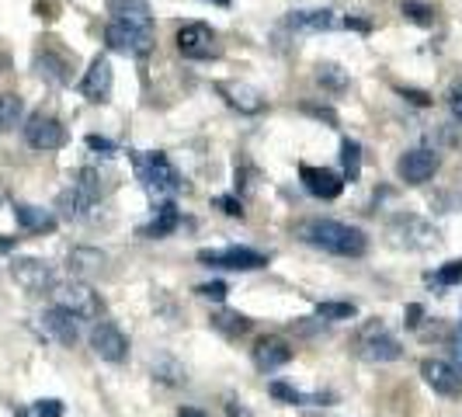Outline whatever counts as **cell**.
Returning <instances> with one entry per match:
<instances>
[{
    "mask_svg": "<svg viewBox=\"0 0 462 417\" xmlns=\"http://www.w3.org/2000/svg\"><path fill=\"white\" fill-rule=\"evenodd\" d=\"M302 240L337 257H362L369 251V236L358 227H347V223H337V219H310L302 227Z\"/></svg>",
    "mask_w": 462,
    "mask_h": 417,
    "instance_id": "cell-1",
    "label": "cell"
},
{
    "mask_svg": "<svg viewBox=\"0 0 462 417\" xmlns=\"http://www.w3.org/2000/svg\"><path fill=\"white\" fill-rule=\"evenodd\" d=\"M136 161V174L143 188L150 191V195H178L185 181H181V174H178V167L167 161V153H136L133 157Z\"/></svg>",
    "mask_w": 462,
    "mask_h": 417,
    "instance_id": "cell-2",
    "label": "cell"
},
{
    "mask_svg": "<svg viewBox=\"0 0 462 417\" xmlns=\"http://www.w3.org/2000/svg\"><path fill=\"white\" fill-rule=\"evenodd\" d=\"M97 199H101V181H97V171L88 167V171L77 174L73 185L56 195V208H60L63 219H84L97 206Z\"/></svg>",
    "mask_w": 462,
    "mask_h": 417,
    "instance_id": "cell-3",
    "label": "cell"
},
{
    "mask_svg": "<svg viewBox=\"0 0 462 417\" xmlns=\"http://www.w3.org/2000/svg\"><path fill=\"white\" fill-rule=\"evenodd\" d=\"M355 351H358L365 362H372V366H386V362H396V358L403 355L400 341L383 327V320H369V324L358 327Z\"/></svg>",
    "mask_w": 462,
    "mask_h": 417,
    "instance_id": "cell-4",
    "label": "cell"
},
{
    "mask_svg": "<svg viewBox=\"0 0 462 417\" xmlns=\"http://www.w3.org/2000/svg\"><path fill=\"white\" fill-rule=\"evenodd\" d=\"M52 296H56V306H63L67 313H73L77 320H97L101 313H105V302L101 296L94 292L88 282H63V285H56L52 289Z\"/></svg>",
    "mask_w": 462,
    "mask_h": 417,
    "instance_id": "cell-5",
    "label": "cell"
},
{
    "mask_svg": "<svg viewBox=\"0 0 462 417\" xmlns=\"http://www.w3.org/2000/svg\"><path fill=\"white\" fill-rule=\"evenodd\" d=\"M11 278L22 285L24 292H32V296L56 289V272L42 257H14L11 261Z\"/></svg>",
    "mask_w": 462,
    "mask_h": 417,
    "instance_id": "cell-6",
    "label": "cell"
},
{
    "mask_svg": "<svg viewBox=\"0 0 462 417\" xmlns=\"http://www.w3.org/2000/svg\"><path fill=\"white\" fill-rule=\"evenodd\" d=\"M24 143L32 150H60L67 146V125L60 118L46 116V112H35V116L24 122Z\"/></svg>",
    "mask_w": 462,
    "mask_h": 417,
    "instance_id": "cell-7",
    "label": "cell"
},
{
    "mask_svg": "<svg viewBox=\"0 0 462 417\" xmlns=\"http://www.w3.org/2000/svg\"><path fill=\"white\" fill-rule=\"evenodd\" d=\"M174 42H178V52L185 56V60H212L219 49H216V32L202 22H188L178 28V35H174Z\"/></svg>",
    "mask_w": 462,
    "mask_h": 417,
    "instance_id": "cell-8",
    "label": "cell"
},
{
    "mask_svg": "<svg viewBox=\"0 0 462 417\" xmlns=\"http://www.w3.org/2000/svg\"><path fill=\"white\" fill-rule=\"evenodd\" d=\"M441 167V157L435 150H428V146H417V150H407L400 163H396V174H400V181H407V185H424V181H431L435 174H439Z\"/></svg>",
    "mask_w": 462,
    "mask_h": 417,
    "instance_id": "cell-9",
    "label": "cell"
},
{
    "mask_svg": "<svg viewBox=\"0 0 462 417\" xmlns=\"http://www.w3.org/2000/svg\"><path fill=\"white\" fill-rule=\"evenodd\" d=\"M199 261L208 268H230V272H257L268 264V257L251 247H223V251H199Z\"/></svg>",
    "mask_w": 462,
    "mask_h": 417,
    "instance_id": "cell-10",
    "label": "cell"
},
{
    "mask_svg": "<svg viewBox=\"0 0 462 417\" xmlns=\"http://www.w3.org/2000/svg\"><path fill=\"white\" fill-rule=\"evenodd\" d=\"M91 348L97 358L105 362H125L129 358V338L122 334V327H116L112 320H97L91 327Z\"/></svg>",
    "mask_w": 462,
    "mask_h": 417,
    "instance_id": "cell-11",
    "label": "cell"
},
{
    "mask_svg": "<svg viewBox=\"0 0 462 417\" xmlns=\"http://www.w3.org/2000/svg\"><path fill=\"white\" fill-rule=\"evenodd\" d=\"M105 42H108V49L125 52V56H146L153 49V32H143V28H133V24L122 22H108Z\"/></svg>",
    "mask_w": 462,
    "mask_h": 417,
    "instance_id": "cell-12",
    "label": "cell"
},
{
    "mask_svg": "<svg viewBox=\"0 0 462 417\" xmlns=\"http://www.w3.org/2000/svg\"><path fill=\"white\" fill-rule=\"evenodd\" d=\"M390 236L403 247H414V251H424V247H435L439 244V230H431L424 219L417 216H396L390 223Z\"/></svg>",
    "mask_w": 462,
    "mask_h": 417,
    "instance_id": "cell-13",
    "label": "cell"
},
{
    "mask_svg": "<svg viewBox=\"0 0 462 417\" xmlns=\"http://www.w3.org/2000/svg\"><path fill=\"white\" fill-rule=\"evenodd\" d=\"M112 88H116V73H112V63L105 56H94L91 70L84 73L80 80V94L91 101V105H105L112 97Z\"/></svg>",
    "mask_w": 462,
    "mask_h": 417,
    "instance_id": "cell-14",
    "label": "cell"
},
{
    "mask_svg": "<svg viewBox=\"0 0 462 417\" xmlns=\"http://www.w3.org/2000/svg\"><path fill=\"white\" fill-rule=\"evenodd\" d=\"M300 181L302 188L313 195V199H337L345 191V178L337 171H327V167H313V163H302L300 167Z\"/></svg>",
    "mask_w": 462,
    "mask_h": 417,
    "instance_id": "cell-15",
    "label": "cell"
},
{
    "mask_svg": "<svg viewBox=\"0 0 462 417\" xmlns=\"http://www.w3.org/2000/svg\"><path fill=\"white\" fill-rule=\"evenodd\" d=\"M420 375H424V383L439 396H462V375L456 372V366H448L441 358H424L420 362Z\"/></svg>",
    "mask_w": 462,
    "mask_h": 417,
    "instance_id": "cell-16",
    "label": "cell"
},
{
    "mask_svg": "<svg viewBox=\"0 0 462 417\" xmlns=\"http://www.w3.org/2000/svg\"><path fill=\"white\" fill-rule=\"evenodd\" d=\"M216 94L219 97H226V105L236 108V112H244V116H257V112H264V94L251 88V84H236V80H219L216 84Z\"/></svg>",
    "mask_w": 462,
    "mask_h": 417,
    "instance_id": "cell-17",
    "label": "cell"
},
{
    "mask_svg": "<svg viewBox=\"0 0 462 417\" xmlns=\"http://www.w3.org/2000/svg\"><path fill=\"white\" fill-rule=\"evenodd\" d=\"M289 362H292V345L285 338L268 334V338H261L254 345V366L261 372H275L282 366H289Z\"/></svg>",
    "mask_w": 462,
    "mask_h": 417,
    "instance_id": "cell-18",
    "label": "cell"
},
{
    "mask_svg": "<svg viewBox=\"0 0 462 417\" xmlns=\"http://www.w3.org/2000/svg\"><path fill=\"white\" fill-rule=\"evenodd\" d=\"M42 327H46V334L52 341H60L63 348H73L80 341V324H77V317L67 313L63 306H52L42 313Z\"/></svg>",
    "mask_w": 462,
    "mask_h": 417,
    "instance_id": "cell-19",
    "label": "cell"
},
{
    "mask_svg": "<svg viewBox=\"0 0 462 417\" xmlns=\"http://www.w3.org/2000/svg\"><path fill=\"white\" fill-rule=\"evenodd\" d=\"M108 11H112V22L133 24V28H143V32H153V11H150L146 0H112Z\"/></svg>",
    "mask_w": 462,
    "mask_h": 417,
    "instance_id": "cell-20",
    "label": "cell"
},
{
    "mask_svg": "<svg viewBox=\"0 0 462 417\" xmlns=\"http://www.w3.org/2000/svg\"><path fill=\"white\" fill-rule=\"evenodd\" d=\"M105 261L108 257H105V251H97V247H73L67 255V268L77 282H88V278L97 275L105 268Z\"/></svg>",
    "mask_w": 462,
    "mask_h": 417,
    "instance_id": "cell-21",
    "label": "cell"
},
{
    "mask_svg": "<svg viewBox=\"0 0 462 417\" xmlns=\"http://www.w3.org/2000/svg\"><path fill=\"white\" fill-rule=\"evenodd\" d=\"M35 73H39L46 84H56V88H63V84H69V60L56 56L52 49H42V52L35 56Z\"/></svg>",
    "mask_w": 462,
    "mask_h": 417,
    "instance_id": "cell-22",
    "label": "cell"
},
{
    "mask_svg": "<svg viewBox=\"0 0 462 417\" xmlns=\"http://www.w3.org/2000/svg\"><path fill=\"white\" fill-rule=\"evenodd\" d=\"M14 216H18V227L28 233H52L56 230V216L42 206H28V202H18L14 206Z\"/></svg>",
    "mask_w": 462,
    "mask_h": 417,
    "instance_id": "cell-23",
    "label": "cell"
},
{
    "mask_svg": "<svg viewBox=\"0 0 462 417\" xmlns=\"http://www.w3.org/2000/svg\"><path fill=\"white\" fill-rule=\"evenodd\" d=\"M285 24L296 28V32H327V28L337 24V18H334V11L320 7V11H292V14L285 18Z\"/></svg>",
    "mask_w": 462,
    "mask_h": 417,
    "instance_id": "cell-24",
    "label": "cell"
},
{
    "mask_svg": "<svg viewBox=\"0 0 462 417\" xmlns=\"http://www.w3.org/2000/svg\"><path fill=\"white\" fill-rule=\"evenodd\" d=\"M178 227H181V212H178L174 202H167V206H161L157 219H153V223H146V227L139 230V236H146V240H161V236L174 233Z\"/></svg>",
    "mask_w": 462,
    "mask_h": 417,
    "instance_id": "cell-25",
    "label": "cell"
},
{
    "mask_svg": "<svg viewBox=\"0 0 462 417\" xmlns=\"http://www.w3.org/2000/svg\"><path fill=\"white\" fill-rule=\"evenodd\" d=\"M317 84L330 94H345L351 88V77H347L345 67H337V63H320L317 67Z\"/></svg>",
    "mask_w": 462,
    "mask_h": 417,
    "instance_id": "cell-26",
    "label": "cell"
},
{
    "mask_svg": "<svg viewBox=\"0 0 462 417\" xmlns=\"http://www.w3.org/2000/svg\"><path fill=\"white\" fill-rule=\"evenodd\" d=\"M212 327L219 334H226V338H244L251 330V320L244 313H236V310H219V313H212Z\"/></svg>",
    "mask_w": 462,
    "mask_h": 417,
    "instance_id": "cell-27",
    "label": "cell"
},
{
    "mask_svg": "<svg viewBox=\"0 0 462 417\" xmlns=\"http://www.w3.org/2000/svg\"><path fill=\"white\" fill-rule=\"evenodd\" d=\"M341 167H345V181H358L362 178V143L355 139H345L341 143Z\"/></svg>",
    "mask_w": 462,
    "mask_h": 417,
    "instance_id": "cell-28",
    "label": "cell"
},
{
    "mask_svg": "<svg viewBox=\"0 0 462 417\" xmlns=\"http://www.w3.org/2000/svg\"><path fill=\"white\" fill-rule=\"evenodd\" d=\"M24 116V105L18 94H0V133L14 129Z\"/></svg>",
    "mask_w": 462,
    "mask_h": 417,
    "instance_id": "cell-29",
    "label": "cell"
},
{
    "mask_svg": "<svg viewBox=\"0 0 462 417\" xmlns=\"http://www.w3.org/2000/svg\"><path fill=\"white\" fill-rule=\"evenodd\" d=\"M358 313V306L355 302H341V300H327L317 306V317L320 320H351Z\"/></svg>",
    "mask_w": 462,
    "mask_h": 417,
    "instance_id": "cell-30",
    "label": "cell"
},
{
    "mask_svg": "<svg viewBox=\"0 0 462 417\" xmlns=\"http://www.w3.org/2000/svg\"><path fill=\"white\" fill-rule=\"evenodd\" d=\"M403 14H407L414 24H431V22H435V11H431L428 4H414V0H407V4H403Z\"/></svg>",
    "mask_w": 462,
    "mask_h": 417,
    "instance_id": "cell-31",
    "label": "cell"
},
{
    "mask_svg": "<svg viewBox=\"0 0 462 417\" xmlns=\"http://www.w3.org/2000/svg\"><path fill=\"white\" fill-rule=\"evenodd\" d=\"M272 396H275V400H285V403H292V407H300V403L310 400V396H302L300 390H292L289 383H272Z\"/></svg>",
    "mask_w": 462,
    "mask_h": 417,
    "instance_id": "cell-32",
    "label": "cell"
},
{
    "mask_svg": "<svg viewBox=\"0 0 462 417\" xmlns=\"http://www.w3.org/2000/svg\"><path fill=\"white\" fill-rule=\"evenodd\" d=\"M435 282H439V285H459L462 282V261H448L439 275H435Z\"/></svg>",
    "mask_w": 462,
    "mask_h": 417,
    "instance_id": "cell-33",
    "label": "cell"
},
{
    "mask_svg": "<svg viewBox=\"0 0 462 417\" xmlns=\"http://www.w3.org/2000/svg\"><path fill=\"white\" fill-rule=\"evenodd\" d=\"M195 292H199L202 300H216V302H223V300H226V292H230V289H226V282H206V285H199Z\"/></svg>",
    "mask_w": 462,
    "mask_h": 417,
    "instance_id": "cell-34",
    "label": "cell"
},
{
    "mask_svg": "<svg viewBox=\"0 0 462 417\" xmlns=\"http://www.w3.org/2000/svg\"><path fill=\"white\" fill-rule=\"evenodd\" d=\"M35 417H63V400H39L35 403Z\"/></svg>",
    "mask_w": 462,
    "mask_h": 417,
    "instance_id": "cell-35",
    "label": "cell"
},
{
    "mask_svg": "<svg viewBox=\"0 0 462 417\" xmlns=\"http://www.w3.org/2000/svg\"><path fill=\"white\" fill-rule=\"evenodd\" d=\"M448 351H452V366H456V372L462 375V324L452 330V338H448Z\"/></svg>",
    "mask_w": 462,
    "mask_h": 417,
    "instance_id": "cell-36",
    "label": "cell"
},
{
    "mask_svg": "<svg viewBox=\"0 0 462 417\" xmlns=\"http://www.w3.org/2000/svg\"><path fill=\"white\" fill-rule=\"evenodd\" d=\"M216 206L223 208L226 216H233V219H240V216H244V206H240V199H233V195H223V199H216Z\"/></svg>",
    "mask_w": 462,
    "mask_h": 417,
    "instance_id": "cell-37",
    "label": "cell"
},
{
    "mask_svg": "<svg viewBox=\"0 0 462 417\" xmlns=\"http://www.w3.org/2000/svg\"><path fill=\"white\" fill-rule=\"evenodd\" d=\"M448 108H452L456 122H462V80H456L452 91H448Z\"/></svg>",
    "mask_w": 462,
    "mask_h": 417,
    "instance_id": "cell-38",
    "label": "cell"
},
{
    "mask_svg": "<svg viewBox=\"0 0 462 417\" xmlns=\"http://www.w3.org/2000/svg\"><path fill=\"white\" fill-rule=\"evenodd\" d=\"M302 112H310V116L324 118L327 125H337V116H334V108H317V105H302Z\"/></svg>",
    "mask_w": 462,
    "mask_h": 417,
    "instance_id": "cell-39",
    "label": "cell"
},
{
    "mask_svg": "<svg viewBox=\"0 0 462 417\" xmlns=\"http://www.w3.org/2000/svg\"><path fill=\"white\" fill-rule=\"evenodd\" d=\"M88 146H91V150H101V153H116V143L105 136H88Z\"/></svg>",
    "mask_w": 462,
    "mask_h": 417,
    "instance_id": "cell-40",
    "label": "cell"
},
{
    "mask_svg": "<svg viewBox=\"0 0 462 417\" xmlns=\"http://www.w3.org/2000/svg\"><path fill=\"white\" fill-rule=\"evenodd\" d=\"M403 97H411V101H414V105H420V108H424V105H431V94H424V91H407V88H403Z\"/></svg>",
    "mask_w": 462,
    "mask_h": 417,
    "instance_id": "cell-41",
    "label": "cell"
},
{
    "mask_svg": "<svg viewBox=\"0 0 462 417\" xmlns=\"http://www.w3.org/2000/svg\"><path fill=\"white\" fill-rule=\"evenodd\" d=\"M420 313H424V310H420L417 302H414V306H407V313H403L407 320H403V324H407V327H417V324H420Z\"/></svg>",
    "mask_w": 462,
    "mask_h": 417,
    "instance_id": "cell-42",
    "label": "cell"
},
{
    "mask_svg": "<svg viewBox=\"0 0 462 417\" xmlns=\"http://www.w3.org/2000/svg\"><path fill=\"white\" fill-rule=\"evenodd\" d=\"M226 414H230V417H254L247 407H244V403H236V400H230V403H226Z\"/></svg>",
    "mask_w": 462,
    "mask_h": 417,
    "instance_id": "cell-43",
    "label": "cell"
},
{
    "mask_svg": "<svg viewBox=\"0 0 462 417\" xmlns=\"http://www.w3.org/2000/svg\"><path fill=\"white\" fill-rule=\"evenodd\" d=\"M178 417H208L206 411H199V407H181L178 411Z\"/></svg>",
    "mask_w": 462,
    "mask_h": 417,
    "instance_id": "cell-44",
    "label": "cell"
},
{
    "mask_svg": "<svg viewBox=\"0 0 462 417\" xmlns=\"http://www.w3.org/2000/svg\"><path fill=\"white\" fill-rule=\"evenodd\" d=\"M347 28H358V32H369V22H358V18H347Z\"/></svg>",
    "mask_w": 462,
    "mask_h": 417,
    "instance_id": "cell-45",
    "label": "cell"
},
{
    "mask_svg": "<svg viewBox=\"0 0 462 417\" xmlns=\"http://www.w3.org/2000/svg\"><path fill=\"white\" fill-rule=\"evenodd\" d=\"M212 4H223V7H226V4H230V0H212Z\"/></svg>",
    "mask_w": 462,
    "mask_h": 417,
    "instance_id": "cell-46",
    "label": "cell"
}]
</instances>
